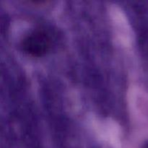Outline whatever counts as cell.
I'll list each match as a JSON object with an SVG mask.
<instances>
[{"instance_id": "obj_1", "label": "cell", "mask_w": 148, "mask_h": 148, "mask_svg": "<svg viewBox=\"0 0 148 148\" xmlns=\"http://www.w3.org/2000/svg\"><path fill=\"white\" fill-rule=\"evenodd\" d=\"M51 40L49 35L42 29H36L24 36L21 47L27 54L41 56L49 51Z\"/></svg>"}, {"instance_id": "obj_2", "label": "cell", "mask_w": 148, "mask_h": 148, "mask_svg": "<svg viewBox=\"0 0 148 148\" xmlns=\"http://www.w3.org/2000/svg\"><path fill=\"white\" fill-rule=\"evenodd\" d=\"M142 148H148V140L147 141H146L145 143L143 144V147H142Z\"/></svg>"}]
</instances>
